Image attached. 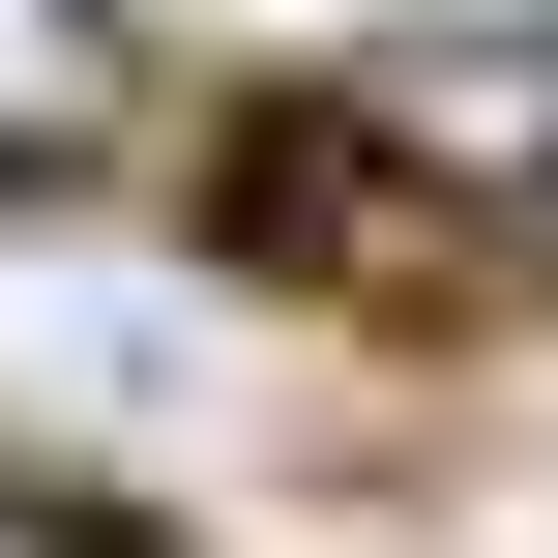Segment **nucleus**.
I'll return each mask as SVG.
<instances>
[{
  "label": "nucleus",
  "mask_w": 558,
  "mask_h": 558,
  "mask_svg": "<svg viewBox=\"0 0 558 558\" xmlns=\"http://www.w3.org/2000/svg\"><path fill=\"white\" fill-rule=\"evenodd\" d=\"M0 558H88V530H29V500H0Z\"/></svg>",
  "instance_id": "2"
},
{
  "label": "nucleus",
  "mask_w": 558,
  "mask_h": 558,
  "mask_svg": "<svg viewBox=\"0 0 558 558\" xmlns=\"http://www.w3.org/2000/svg\"><path fill=\"white\" fill-rule=\"evenodd\" d=\"M88 118H118V29H88V0H0V177L88 147Z\"/></svg>",
  "instance_id": "1"
}]
</instances>
